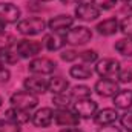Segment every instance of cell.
Segmentation results:
<instances>
[{"label":"cell","instance_id":"obj_1","mask_svg":"<svg viewBox=\"0 0 132 132\" xmlns=\"http://www.w3.org/2000/svg\"><path fill=\"white\" fill-rule=\"evenodd\" d=\"M48 23L40 19V17H29V19H23L17 23V31L23 35H37L42 34L46 29Z\"/></svg>","mask_w":132,"mask_h":132},{"label":"cell","instance_id":"obj_2","mask_svg":"<svg viewBox=\"0 0 132 132\" xmlns=\"http://www.w3.org/2000/svg\"><path fill=\"white\" fill-rule=\"evenodd\" d=\"M11 104L14 108H19V109H23V111H31L34 108H37L38 104V97L35 94H31L28 91H17L11 95Z\"/></svg>","mask_w":132,"mask_h":132},{"label":"cell","instance_id":"obj_3","mask_svg":"<svg viewBox=\"0 0 132 132\" xmlns=\"http://www.w3.org/2000/svg\"><path fill=\"white\" fill-rule=\"evenodd\" d=\"M120 62L114 60V59H103L97 60L95 65V72L101 75L103 78H109V80H117L118 74H120Z\"/></svg>","mask_w":132,"mask_h":132},{"label":"cell","instance_id":"obj_4","mask_svg":"<svg viewBox=\"0 0 132 132\" xmlns=\"http://www.w3.org/2000/svg\"><path fill=\"white\" fill-rule=\"evenodd\" d=\"M92 38V31L86 26H75L65 34V42L69 45H86Z\"/></svg>","mask_w":132,"mask_h":132},{"label":"cell","instance_id":"obj_5","mask_svg":"<svg viewBox=\"0 0 132 132\" xmlns=\"http://www.w3.org/2000/svg\"><path fill=\"white\" fill-rule=\"evenodd\" d=\"M15 51L19 54V57L22 59H32L37 54H40L42 51V43L29 40V38H22L19 42H15Z\"/></svg>","mask_w":132,"mask_h":132},{"label":"cell","instance_id":"obj_6","mask_svg":"<svg viewBox=\"0 0 132 132\" xmlns=\"http://www.w3.org/2000/svg\"><path fill=\"white\" fill-rule=\"evenodd\" d=\"M74 112L80 117V118H91L97 114V101L91 98H83V100H77L74 103Z\"/></svg>","mask_w":132,"mask_h":132},{"label":"cell","instance_id":"obj_7","mask_svg":"<svg viewBox=\"0 0 132 132\" xmlns=\"http://www.w3.org/2000/svg\"><path fill=\"white\" fill-rule=\"evenodd\" d=\"M54 121L59 126H66V128H75L80 125V117L69 111V109H57L54 112Z\"/></svg>","mask_w":132,"mask_h":132},{"label":"cell","instance_id":"obj_8","mask_svg":"<svg viewBox=\"0 0 132 132\" xmlns=\"http://www.w3.org/2000/svg\"><path fill=\"white\" fill-rule=\"evenodd\" d=\"M57 68V63L49 60V59H34L29 62V72L37 74V75H46V74H52Z\"/></svg>","mask_w":132,"mask_h":132},{"label":"cell","instance_id":"obj_9","mask_svg":"<svg viewBox=\"0 0 132 132\" xmlns=\"http://www.w3.org/2000/svg\"><path fill=\"white\" fill-rule=\"evenodd\" d=\"M48 85H49V80L43 78L42 75H32V77H28L25 81H23V86L28 92L31 94H45L48 91Z\"/></svg>","mask_w":132,"mask_h":132},{"label":"cell","instance_id":"obj_10","mask_svg":"<svg viewBox=\"0 0 132 132\" xmlns=\"http://www.w3.org/2000/svg\"><path fill=\"white\" fill-rule=\"evenodd\" d=\"M72 25H74V17H71V15H68V14L55 15V17H52V19L48 22V28H49L52 32H59V34L65 32L66 29H69Z\"/></svg>","mask_w":132,"mask_h":132},{"label":"cell","instance_id":"obj_11","mask_svg":"<svg viewBox=\"0 0 132 132\" xmlns=\"http://www.w3.org/2000/svg\"><path fill=\"white\" fill-rule=\"evenodd\" d=\"M94 91L98 94L100 97H114L120 88H118V83L115 80H109V78H101L95 83L94 86Z\"/></svg>","mask_w":132,"mask_h":132},{"label":"cell","instance_id":"obj_12","mask_svg":"<svg viewBox=\"0 0 132 132\" xmlns=\"http://www.w3.org/2000/svg\"><path fill=\"white\" fill-rule=\"evenodd\" d=\"M31 121L35 128H48L54 121V111L51 108H42L37 109L35 114L31 117Z\"/></svg>","mask_w":132,"mask_h":132},{"label":"cell","instance_id":"obj_13","mask_svg":"<svg viewBox=\"0 0 132 132\" xmlns=\"http://www.w3.org/2000/svg\"><path fill=\"white\" fill-rule=\"evenodd\" d=\"M75 15L80 20L85 22H92L100 17V9H97L92 3H80L75 8Z\"/></svg>","mask_w":132,"mask_h":132},{"label":"cell","instance_id":"obj_14","mask_svg":"<svg viewBox=\"0 0 132 132\" xmlns=\"http://www.w3.org/2000/svg\"><path fill=\"white\" fill-rule=\"evenodd\" d=\"M0 19L5 23H17L20 19V9L12 3H0Z\"/></svg>","mask_w":132,"mask_h":132},{"label":"cell","instance_id":"obj_15","mask_svg":"<svg viewBox=\"0 0 132 132\" xmlns=\"http://www.w3.org/2000/svg\"><path fill=\"white\" fill-rule=\"evenodd\" d=\"M118 120V112L117 109H112V108H104L98 111L95 115H94V121L98 125V126H104V125H112Z\"/></svg>","mask_w":132,"mask_h":132},{"label":"cell","instance_id":"obj_16","mask_svg":"<svg viewBox=\"0 0 132 132\" xmlns=\"http://www.w3.org/2000/svg\"><path fill=\"white\" fill-rule=\"evenodd\" d=\"M5 117L12 121V123H17V125H23V123H28L31 121V115H29V111H23V109H19V108H11L5 112Z\"/></svg>","mask_w":132,"mask_h":132},{"label":"cell","instance_id":"obj_17","mask_svg":"<svg viewBox=\"0 0 132 132\" xmlns=\"http://www.w3.org/2000/svg\"><path fill=\"white\" fill-rule=\"evenodd\" d=\"M65 35L59 32H51V34H46L45 38H43V45L48 51H59L65 46Z\"/></svg>","mask_w":132,"mask_h":132},{"label":"cell","instance_id":"obj_18","mask_svg":"<svg viewBox=\"0 0 132 132\" xmlns=\"http://www.w3.org/2000/svg\"><path fill=\"white\" fill-rule=\"evenodd\" d=\"M95 29H97L98 34L109 37V35H114L120 29V23H118V20L115 17H111V19H106V20L100 22L98 25L95 26Z\"/></svg>","mask_w":132,"mask_h":132},{"label":"cell","instance_id":"obj_19","mask_svg":"<svg viewBox=\"0 0 132 132\" xmlns=\"http://www.w3.org/2000/svg\"><path fill=\"white\" fill-rule=\"evenodd\" d=\"M114 106L117 109H123V111H129L132 106V91L129 89H123L118 91L114 95Z\"/></svg>","mask_w":132,"mask_h":132},{"label":"cell","instance_id":"obj_20","mask_svg":"<svg viewBox=\"0 0 132 132\" xmlns=\"http://www.w3.org/2000/svg\"><path fill=\"white\" fill-rule=\"evenodd\" d=\"M69 75L77 80H89L94 75V69L88 65H75L69 69Z\"/></svg>","mask_w":132,"mask_h":132},{"label":"cell","instance_id":"obj_21","mask_svg":"<svg viewBox=\"0 0 132 132\" xmlns=\"http://www.w3.org/2000/svg\"><path fill=\"white\" fill-rule=\"evenodd\" d=\"M68 88H69V81L66 78H63V77H60V75L52 77L49 80V85H48V91L52 92L54 95L55 94H63Z\"/></svg>","mask_w":132,"mask_h":132},{"label":"cell","instance_id":"obj_22","mask_svg":"<svg viewBox=\"0 0 132 132\" xmlns=\"http://www.w3.org/2000/svg\"><path fill=\"white\" fill-rule=\"evenodd\" d=\"M114 48L118 54H121L125 57H132V37L120 38L118 42H115Z\"/></svg>","mask_w":132,"mask_h":132},{"label":"cell","instance_id":"obj_23","mask_svg":"<svg viewBox=\"0 0 132 132\" xmlns=\"http://www.w3.org/2000/svg\"><path fill=\"white\" fill-rule=\"evenodd\" d=\"M17 62H19V54L15 51V45L12 48L0 51V63H3V65H15Z\"/></svg>","mask_w":132,"mask_h":132},{"label":"cell","instance_id":"obj_24","mask_svg":"<svg viewBox=\"0 0 132 132\" xmlns=\"http://www.w3.org/2000/svg\"><path fill=\"white\" fill-rule=\"evenodd\" d=\"M91 88L85 86V85H78V86H74L72 91H71V97L75 100H83V98H91Z\"/></svg>","mask_w":132,"mask_h":132},{"label":"cell","instance_id":"obj_25","mask_svg":"<svg viewBox=\"0 0 132 132\" xmlns=\"http://www.w3.org/2000/svg\"><path fill=\"white\" fill-rule=\"evenodd\" d=\"M71 95H66V92L63 94H55L54 97H52V103H54V106L57 108V109H68L69 108V104H71Z\"/></svg>","mask_w":132,"mask_h":132},{"label":"cell","instance_id":"obj_26","mask_svg":"<svg viewBox=\"0 0 132 132\" xmlns=\"http://www.w3.org/2000/svg\"><path fill=\"white\" fill-rule=\"evenodd\" d=\"M0 132H22V128L20 125L12 123L8 118H5V120H0Z\"/></svg>","mask_w":132,"mask_h":132},{"label":"cell","instance_id":"obj_27","mask_svg":"<svg viewBox=\"0 0 132 132\" xmlns=\"http://www.w3.org/2000/svg\"><path fill=\"white\" fill-rule=\"evenodd\" d=\"M78 55H80V59L83 60L85 65H91V63H94V62L98 60V54H97V51H94V49L83 51V52H80Z\"/></svg>","mask_w":132,"mask_h":132},{"label":"cell","instance_id":"obj_28","mask_svg":"<svg viewBox=\"0 0 132 132\" xmlns=\"http://www.w3.org/2000/svg\"><path fill=\"white\" fill-rule=\"evenodd\" d=\"M15 38L11 35V34L6 32H0V51L2 49H8V48H12L15 45Z\"/></svg>","mask_w":132,"mask_h":132},{"label":"cell","instance_id":"obj_29","mask_svg":"<svg viewBox=\"0 0 132 132\" xmlns=\"http://www.w3.org/2000/svg\"><path fill=\"white\" fill-rule=\"evenodd\" d=\"M92 5L100 11H108L117 5V0H92Z\"/></svg>","mask_w":132,"mask_h":132},{"label":"cell","instance_id":"obj_30","mask_svg":"<svg viewBox=\"0 0 132 132\" xmlns=\"http://www.w3.org/2000/svg\"><path fill=\"white\" fill-rule=\"evenodd\" d=\"M120 31L128 37H132V15H126L120 22Z\"/></svg>","mask_w":132,"mask_h":132},{"label":"cell","instance_id":"obj_31","mask_svg":"<svg viewBox=\"0 0 132 132\" xmlns=\"http://www.w3.org/2000/svg\"><path fill=\"white\" fill-rule=\"evenodd\" d=\"M120 125L123 129H126L128 132H132V111H126L120 117Z\"/></svg>","mask_w":132,"mask_h":132},{"label":"cell","instance_id":"obj_32","mask_svg":"<svg viewBox=\"0 0 132 132\" xmlns=\"http://www.w3.org/2000/svg\"><path fill=\"white\" fill-rule=\"evenodd\" d=\"M117 80L120 83H129V81H132V71L131 69H120V74H118Z\"/></svg>","mask_w":132,"mask_h":132},{"label":"cell","instance_id":"obj_33","mask_svg":"<svg viewBox=\"0 0 132 132\" xmlns=\"http://www.w3.org/2000/svg\"><path fill=\"white\" fill-rule=\"evenodd\" d=\"M60 57H62V60H65V62H74V60L78 57V54H77L74 49H68V51H63V52L60 54Z\"/></svg>","mask_w":132,"mask_h":132},{"label":"cell","instance_id":"obj_34","mask_svg":"<svg viewBox=\"0 0 132 132\" xmlns=\"http://www.w3.org/2000/svg\"><path fill=\"white\" fill-rule=\"evenodd\" d=\"M11 78V72L8 68H5L3 65H0V83H5Z\"/></svg>","mask_w":132,"mask_h":132},{"label":"cell","instance_id":"obj_35","mask_svg":"<svg viewBox=\"0 0 132 132\" xmlns=\"http://www.w3.org/2000/svg\"><path fill=\"white\" fill-rule=\"evenodd\" d=\"M97 132H123V131H121V128H118L112 123V125H104V126L98 128Z\"/></svg>","mask_w":132,"mask_h":132},{"label":"cell","instance_id":"obj_36","mask_svg":"<svg viewBox=\"0 0 132 132\" xmlns=\"http://www.w3.org/2000/svg\"><path fill=\"white\" fill-rule=\"evenodd\" d=\"M63 5H80L83 0H60Z\"/></svg>","mask_w":132,"mask_h":132},{"label":"cell","instance_id":"obj_37","mask_svg":"<svg viewBox=\"0 0 132 132\" xmlns=\"http://www.w3.org/2000/svg\"><path fill=\"white\" fill-rule=\"evenodd\" d=\"M60 132H83L81 129H75V128H68V129H63Z\"/></svg>","mask_w":132,"mask_h":132},{"label":"cell","instance_id":"obj_38","mask_svg":"<svg viewBox=\"0 0 132 132\" xmlns=\"http://www.w3.org/2000/svg\"><path fill=\"white\" fill-rule=\"evenodd\" d=\"M5 25H6V23H5V22L0 19V32H3V29H5Z\"/></svg>","mask_w":132,"mask_h":132},{"label":"cell","instance_id":"obj_39","mask_svg":"<svg viewBox=\"0 0 132 132\" xmlns=\"http://www.w3.org/2000/svg\"><path fill=\"white\" fill-rule=\"evenodd\" d=\"M123 3H129V2H132V0H121Z\"/></svg>","mask_w":132,"mask_h":132},{"label":"cell","instance_id":"obj_40","mask_svg":"<svg viewBox=\"0 0 132 132\" xmlns=\"http://www.w3.org/2000/svg\"><path fill=\"white\" fill-rule=\"evenodd\" d=\"M37 2H52V0H37Z\"/></svg>","mask_w":132,"mask_h":132},{"label":"cell","instance_id":"obj_41","mask_svg":"<svg viewBox=\"0 0 132 132\" xmlns=\"http://www.w3.org/2000/svg\"><path fill=\"white\" fill-rule=\"evenodd\" d=\"M2 104H3V98H2V97H0V106H2Z\"/></svg>","mask_w":132,"mask_h":132}]
</instances>
